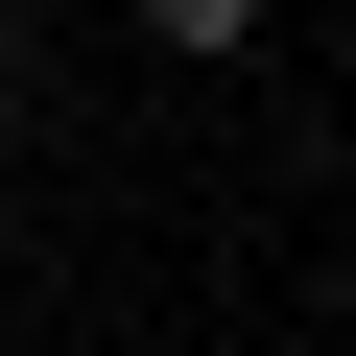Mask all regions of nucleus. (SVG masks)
<instances>
[{
    "mask_svg": "<svg viewBox=\"0 0 356 356\" xmlns=\"http://www.w3.org/2000/svg\"><path fill=\"white\" fill-rule=\"evenodd\" d=\"M143 24H166V48H238V24H261V0H143Z\"/></svg>",
    "mask_w": 356,
    "mask_h": 356,
    "instance_id": "obj_1",
    "label": "nucleus"
},
{
    "mask_svg": "<svg viewBox=\"0 0 356 356\" xmlns=\"http://www.w3.org/2000/svg\"><path fill=\"white\" fill-rule=\"evenodd\" d=\"M0 143H24V48H0Z\"/></svg>",
    "mask_w": 356,
    "mask_h": 356,
    "instance_id": "obj_2",
    "label": "nucleus"
}]
</instances>
